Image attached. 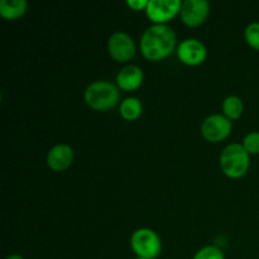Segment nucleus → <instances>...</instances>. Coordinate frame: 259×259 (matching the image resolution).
<instances>
[{"instance_id": "nucleus-1", "label": "nucleus", "mask_w": 259, "mask_h": 259, "mask_svg": "<svg viewBox=\"0 0 259 259\" xmlns=\"http://www.w3.org/2000/svg\"><path fill=\"white\" fill-rule=\"evenodd\" d=\"M177 35L168 24H152L141 37L139 48L148 61H162L177 50Z\"/></svg>"}, {"instance_id": "nucleus-2", "label": "nucleus", "mask_w": 259, "mask_h": 259, "mask_svg": "<svg viewBox=\"0 0 259 259\" xmlns=\"http://www.w3.org/2000/svg\"><path fill=\"white\" fill-rule=\"evenodd\" d=\"M83 99L93 110L108 111L119 103L120 93L118 86L110 81H94L85 89Z\"/></svg>"}, {"instance_id": "nucleus-3", "label": "nucleus", "mask_w": 259, "mask_h": 259, "mask_svg": "<svg viewBox=\"0 0 259 259\" xmlns=\"http://www.w3.org/2000/svg\"><path fill=\"white\" fill-rule=\"evenodd\" d=\"M220 168L223 174L233 180L245 176L250 166V154L242 143L228 144L220 153Z\"/></svg>"}, {"instance_id": "nucleus-4", "label": "nucleus", "mask_w": 259, "mask_h": 259, "mask_svg": "<svg viewBox=\"0 0 259 259\" xmlns=\"http://www.w3.org/2000/svg\"><path fill=\"white\" fill-rule=\"evenodd\" d=\"M131 247L137 257L144 259H156L162 252L161 238L148 228H139L132 234Z\"/></svg>"}, {"instance_id": "nucleus-5", "label": "nucleus", "mask_w": 259, "mask_h": 259, "mask_svg": "<svg viewBox=\"0 0 259 259\" xmlns=\"http://www.w3.org/2000/svg\"><path fill=\"white\" fill-rule=\"evenodd\" d=\"M136 42L126 32H114L108 39V52L114 61L126 63L136 55Z\"/></svg>"}, {"instance_id": "nucleus-6", "label": "nucleus", "mask_w": 259, "mask_h": 259, "mask_svg": "<svg viewBox=\"0 0 259 259\" xmlns=\"http://www.w3.org/2000/svg\"><path fill=\"white\" fill-rule=\"evenodd\" d=\"M233 131V121L224 114H212L201 124V134L207 142L219 143L227 139Z\"/></svg>"}, {"instance_id": "nucleus-7", "label": "nucleus", "mask_w": 259, "mask_h": 259, "mask_svg": "<svg viewBox=\"0 0 259 259\" xmlns=\"http://www.w3.org/2000/svg\"><path fill=\"white\" fill-rule=\"evenodd\" d=\"M181 7L180 0H149L146 14L153 24H167L180 14Z\"/></svg>"}, {"instance_id": "nucleus-8", "label": "nucleus", "mask_w": 259, "mask_h": 259, "mask_svg": "<svg viewBox=\"0 0 259 259\" xmlns=\"http://www.w3.org/2000/svg\"><path fill=\"white\" fill-rule=\"evenodd\" d=\"M210 13V3L207 0H185L182 2L180 17L187 27L196 28L206 22Z\"/></svg>"}, {"instance_id": "nucleus-9", "label": "nucleus", "mask_w": 259, "mask_h": 259, "mask_svg": "<svg viewBox=\"0 0 259 259\" xmlns=\"http://www.w3.org/2000/svg\"><path fill=\"white\" fill-rule=\"evenodd\" d=\"M177 57L184 65L199 66L207 57L206 46L196 38H187L182 40L176 50Z\"/></svg>"}, {"instance_id": "nucleus-10", "label": "nucleus", "mask_w": 259, "mask_h": 259, "mask_svg": "<svg viewBox=\"0 0 259 259\" xmlns=\"http://www.w3.org/2000/svg\"><path fill=\"white\" fill-rule=\"evenodd\" d=\"M75 158L72 147L66 143H58L48 151L46 162L47 166L55 172H63L68 169Z\"/></svg>"}, {"instance_id": "nucleus-11", "label": "nucleus", "mask_w": 259, "mask_h": 259, "mask_svg": "<svg viewBox=\"0 0 259 259\" xmlns=\"http://www.w3.org/2000/svg\"><path fill=\"white\" fill-rule=\"evenodd\" d=\"M144 73L137 65H126L116 75V86L124 91H134L143 83Z\"/></svg>"}, {"instance_id": "nucleus-12", "label": "nucleus", "mask_w": 259, "mask_h": 259, "mask_svg": "<svg viewBox=\"0 0 259 259\" xmlns=\"http://www.w3.org/2000/svg\"><path fill=\"white\" fill-rule=\"evenodd\" d=\"M28 3L25 0H2L0 2V15L7 20L19 19L25 14Z\"/></svg>"}, {"instance_id": "nucleus-13", "label": "nucleus", "mask_w": 259, "mask_h": 259, "mask_svg": "<svg viewBox=\"0 0 259 259\" xmlns=\"http://www.w3.org/2000/svg\"><path fill=\"white\" fill-rule=\"evenodd\" d=\"M119 113H120L121 118L125 119V120H137L143 113L142 101L138 98H134V96L124 99L120 104V108H119Z\"/></svg>"}, {"instance_id": "nucleus-14", "label": "nucleus", "mask_w": 259, "mask_h": 259, "mask_svg": "<svg viewBox=\"0 0 259 259\" xmlns=\"http://www.w3.org/2000/svg\"><path fill=\"white\" fill-rule=\"evenodd\" d=\"M222 109L223 114H224L229 120H238V119L243 115L244 104H243V100L239 96L230 95L224 99V101H223L222 104Z\"/></svg>"}, {"instance_id": "nucleus-15", "label": "nucleus", "mask_w": 259, "mask_h": 259, "mask_svg": "<svg viewBox=\"0 0 259 259\" xmlns=\"http://www.w3.org/2000/svg\"><path fill=\"white\" fill-rule=\"evenodd\" d=\"M192 259H225V255L217 245H206L197 250Z\"/></svg>"}, {"instance_id": "nucleus-16", "label": "nucleus", "mask_w": 259, "mask_h": 259, "mask_svg": "<svg viewBox=\"0 0 259 259\" xmlns=\"http://www.w3.org/2000/svg\"><path fill=\"white\" fill-rule=\"evenodd\" d=\"M244 38L253 50L259 51V22H253L247 25L244 30Z\"/></svg>"}, {"instance_id": "nucleus-17", "label": "nucleus", "mask_w": 259, "mask_h": 259, "mask_svg": "<svg viewBox=\"0 0 259 259\" xmlns=\"http://www.w3.org/2000/svg\"><path fill=\"white\" fill-rule=\"evenodd\" d=\"M243 147L249 154H259V132H250L243 139Z\"/></svg>"}, {"instance_id": "nucleus-18", "label": "nucleus", "mask_w": 259, "mask_h": 259, "mask_svg": "<svg viewBox=\"0 0 259 259\" xmlns=\"http://www.w3.org/2000/svg\"><path fill=\"white\" fill-rule=\"evenodd\" d=\"M149 0H128L126 2V5L131 8L132 10H136V12H141V10H144L146 12L147 7H148Z\"/></svg>"}, {"instance_id": "nucleus-19", "label": "nucleus", "mask_w": 259, "mask_h": 259, "mask_svg": "<svg viewBox=\"0 0 259 259\" xmlns=\"http://www.w3.org/2000/svg\"><path fill=\"white\" fill-rule=\"evenodd\" d=\"M5 259H24L22 257V255L20 254H9V255H7V257H5Z\"/></svg>"}, {"instance_id": "nucleus-20", "label": "nucleus", "mask_w": 259, "mask_h": 259, "mask_svg": "<svg viewBox=\"0 0 259 259\" xmlns=\"http://www.w3.org/2000/svg\"><path fill=\"white\" fill-rule=\"evenodd\" d=\"M134 259H144V258H139V257H137V258H134Z\"/></svg>"}]
</instances>
